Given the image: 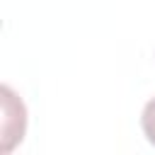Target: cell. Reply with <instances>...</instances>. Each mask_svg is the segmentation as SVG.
<instances>
[{"instance_id": "cell-1", "label": "cell", "mask_w": 155, "mask_h": 155, "mask_svg": "<svg viewBox=\"0 0 155 155\" xmlns=\"http://www.w3.org/2000/svg\"><path fill=\"white\" fill-rule=\"evenodd\" d=\"M0 97H2V153H10L24 138L27 109H24L22 99L7 85L0 87Z\"/></svg>"}, {"instance_id": "cell-2", "label": "cell", "mask_w": 155, "mask_h": 155, "mask_svg": "<svg viewBox=\"0 0 155 155\" xmlns=\"http://www.w3.org/2000/svg\"><path fill=\"white\" fill-rule=\"evenodd\" d=\"M140 128H143L148 143L155 145V97L143 107V114H140Z\"/></svg>"}]
</instances>
